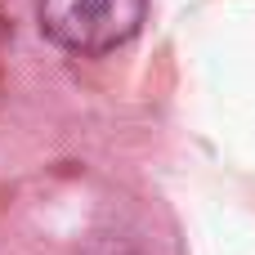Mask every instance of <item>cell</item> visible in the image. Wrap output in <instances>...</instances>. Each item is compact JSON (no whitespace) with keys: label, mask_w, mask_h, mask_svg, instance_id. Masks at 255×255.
Wrapping results in <instances>:
<instances>
[{"label":"cell","mask_w":255,"mask_h":255,"mask_svg":"<svg viewBox=\"0 0 255 255\" xmlns=\"http://www.w3.org/2000/svg\"><path fill=\"white\" fill-rule=\"evenodd\" d=\"M148 0H40L36 22L45 40L67 54H108L143 27Z\"/></svg>","instance_id":"cell-1"}]
</instances>
